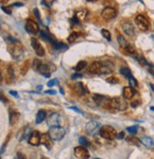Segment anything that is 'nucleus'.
Wrapping results in <instances>:
<instances>
[{
	"mask_svg": "<svg viewBox=\"0 0 154 159\" xmlns=\"http://www.w3.org/2000/svg\"><path fill=\"white\" fill-rule=\"evenodd\" d=\"M8 51L15 61H21L25 55V49L23 46L19 43V41L15 42H9L8 45Z\"/></svg>",
	"mask_w": 154,
	"mask_h": 159,
	"instance_id": "1",
	"label": "nucleus"
},
{
	"mask_svg": "<svg viewBox=\"0 0 154 159\" xmlns=\"http://www.w3.org/2000/svg\"><path fill=\"white\" fill-rule=\"evenodd\" d=\"M100 136L107 140H113L117 137V131L110 125H104L99 131Z\"/></svg>",
	"mask_w": 154,
	"mask_h": 159,
	"instance_id": "2",
	"label": "nucleus"
},
{
	"mask_svg": "<svg viewBox=\"0 0 154 159\" xmlns=\"http://www.w3.org/2000/svg\"><path fill=\"white\" fill-rule=\"evenodd\" d=\"M49 135L53 141H61L66 135V129L61 126H52L49 130Z\"/></svg>",
	"mask_w": 154,
	"mask_h": 159,
	"instance_id": "3",
	"label": "nucleus"
},
{
	"mask_svg": "<svg viewBox=\"0 0 154 159\" xmlns=\"http://www.w3.org/2000/svg\"><path fill=\"white\" fill-rule=\"evenodd\" d=\"M93 101L96 103V105L107 109V110H111L112 109L111 98H109L108 97L100 95V94H94L93 95Z\"/></svg>",
	"mask_w": 154,
	"mask_h": 159,
	"instance_id": "4",
	"label": "nucleus"
},
{
	"mask_svg": "<svg viewBox=\"0 0 154 159\" xmlns=\"http://www.w3.org/2000/svg\"><path fill=\"white\" fill-rule=\"evenodd\" d=\"M111 106L112 109L118 111H125L128 108V102H126V98H122L120 97L112 98H111Z\"/></svg>",
	"mask_w": 154,
	"mask_h": 159,
	"instance_id": "5",
	"label": "nucleus"
},
{
	"mask_svg": "<svg viewBox=\"0 0 154 159\" xmlns=\"http://www.w3.org/2000/svg\"><path fill=\"white\" fill-rule=\"evenodd\" d=\"M56 69L55 65L53 64H45V63H42L41 65L39 66V68H38L37 72L40 73L41 75L45 76V77H51V74L52 72H53L54 70Z\"/></svg>",
	"mask_w": 154,
	"mask_h": 159,
	"instance_id": "6",
	"label": "nucleus"
},
{
	"mask_svg": "<svg viewBox=\"0 0 154 159\" xmlns=\"http://www.w3.org/2000/svg\"><path fill=\"white\" fill-rule=\"evenodd\" d=\"M135 24L143 31H146L149 28V21L145 15H142V14L137 15L135 17Z\"/></svg>",
	"mask_w": 154,
	"mask_h": 159,
	"instance_id": "7",
	"label": "nucleus"
},
{
	"mask_svg": "<svg viewBox=\"0 0 154 159\" xmlns=\"http://www.w3.org/2000/svg\"><path fill=\"white\" fill-rule=\"evenodd\" d=\"M101 129V124L95 120H91L87 123L86 125V132L89 135H94L96 133H98Z\"/></svg>",
	"mask_w": 154,
	"mask_h": 159,
	"instance_id": "8",
	"label": "nucleus"
},
{
	"mask_svg": "<svg viewBox=\"0 0 154 159\" xmlns=\"http://www.w3.org/2000/svg\"><path fill=\"white\" fill-rule=\"evenodd\" d=\"M74 155L76 158H79V159H87V158H90V153L88 151V149L85 146H79V147H76L74 149Z\"/></svg>",
	"mask_w": 154,
	"mask_h": 159,
	"instance_id": "9",
	"label": "nucleus"
},
{
	"mask_svg": "<svg viewBox=\"0 0 154 159\" xmlns=\"http://www.w3.org/2000/svg\"><path fill=\"white\" fill-rule=\"evenodd\" d=\"M101 16L106 20H111L117 16V12L116 9L111 7H107L101 12Z\"/></svg>",
	"mask_w": 154,
	"mask_h": 159,
	"instance_id": "10",
	"label": "nucleus"
},
{
	"mask_svg": "<svg viewBox=\"0 0 154 159\" xmlns=\"http://www.w3.org/2000/svg\"><path fill=\"white\" fill-rule=\"evenodd\" d=\"M60 121H61V116L58 113H52L47 117V124L50 127L58 126L60 124Z\"/></svg>",
	"mask_w": 154,
	"mask_h": 159,
	"instance_id": "11",
	"label": "nucleus"
},
{
	"mask_svg": "<svg viewBox=\"0 0 154 159\" xmlns=\"http://www.w3.org/2000/svg\"><path fill=\"white\" fill-rule=\"evenodd\" d=\"M31 44H32V46L34 49V51H35V53H36L37 56H44V54H45V49L41 46L40 42H38L37 39H35L34 37H32V39H31Z\"/></svg>",
	"mask_w": 154,
	"mask_h": 159,
	"instance_id": "12",
	"label": "nucleus"
},
{
	"mask_svg": "<svg viewBox=\"0 0 154 159\" xmlns=\"http://www.w3.org/2000/svg\"><path fill=\"white\" fill-rule=\"evenodd\" d=\"M25 28H26V31L28 32L33 33V34L39 32V26H38V24L35 21H33V20H31V19H29L27 21Z\"/></svg>",
	"mask_w": 154,
	"mask_h": 159,
	"instance_id": "13",
	"label": "nucleus"
},
{
	"mask_svg": "<svg viewBox=\"0 0 154 159\" xmlns=\"http://www.w3.org/2000/svg\"><path fill=\"white\" fill-rule=\"evenodd\" d=\"M73 89H74V92L77 95H78V96H84L86 94H89L90 93L89 89L87 88V86L83 83H81V82L76 83L73 85Z\"/></svg>",
	"mask_w": 154,
	"mask_h": 159,
	"instance_id": "14",
	"label": "nucleus"
},
{
	"mask_svg": "<svg viewBox=\"0 0 154 159\" xmlns=\"http://www.w3.org/2000/svg\"><path fill=\"white\" fill-rule=\"evenodd\" d=\"M29 143L32 146H38L41 143V135L38 131H33L31 133L30 136H29Z\"/></svg>",
	"mask_w": 154,
	"mask_h": 159,
	"instance_id": "15",
	"label": "nucleus"
},
{
	"mask_svg": "<svg viewBox=\"0 0 154 159\" xmlns=\"http://www.w3.org/2000/svg\"><path fill=\"white\" fill-rule=\"evenodd\" d=\"M122 28H123V31L125 32V34H127L128 36L129 37H132L135 35V31H134V27L131 23L129 22H127L123 24L122 26Z\"/></svg>",
	"mask_w": 154,
	"mask_h": 159,
	"instance_id": "16",
	"label": "nucleus"
},
{
	"mask_svg": "<svg viewBox=\"0 0 154 159\" xmlns=\"http://www.w3.org/2000/svg\"><path fill=\"white\" fill-rule=\"evenodd\" d=\"M39 36H40V38L43 40L44 42L51 43V44H52V45L56 43L55 38H54L52 34L48 33V32H46V31H39Z\"/></svg>",
	"mask_w": 154,
	"mask_h": 159,
	"instance_id": "17",
	"label": "nucleus"
},
{
	"mask_svg": "<svg viewBox=\"0 0 154 159\" xmlns=\"http://www.w3.org/2000/svg\"><path fill=\"white\" fill-rule=\"evenodd\" d=\"M135 95V90L132 86H125L123 88V97L126 99H131Z\"/></svg>",
	"mask_w": 154,
	"mask_h": 159,
	"instance_id": "18",
	"label": "nucleus"
},
{
	"mask_svg": "<svg viewBox=\"0 0 154 159\" xmlns=\"http://www.w3.org/2000/svg\"><path fill=\"white\" fill-rule=\"evenodd\" d=\"M114 71V65L110 62H105L102 64L101 74H110Z\"/></svg>",
	"mask_w": 154,
	"mask_h": 159,
	"instance_id": "19",
	"label": "nucleus"
},
{
	"mask_svg": "<svg viewBox=\"0 0 154 159\" xmlns=\"http://www.w3.org/2000/svg\"><path fill=\"white\" fill-rule=\"evenodd\" d=\"M101 67H102V64L101 63L93 62L92 64H90L89 65L88 72H90L91 74H99L101 72Z\"/></svg>",
	"mask_w": 154,
	"mask_h": 159,
	"instance_id": "20",
	"label": "nucleus"
},
{
	"mask_svg": "<svg viewBox=\"0 0 154 159\" xmlns=\"http://www.w3.org/2000/svg\"><path fill=\"white\" fill-rule=\"evenodd\" d=\"M52 141H53V140L52 139V137H51V135H49V133H48V134H44L43 135H41V143H42L45 147H47L48 150H51L52 147Z\"/></svg>",
	"mask_w": 154,
	"mask_h": 159,
	"instance_id": "21",
	"label": "nucleus"
},
{
	"mask_svg": "<svg viewBox=\"0 0 154 159\" xmlns=\"http://www.w3.org/2000/svg\"><path fill=\"white\" fill-rule=\"evenodd\" d=\"M19 119H20V114L18 112H15V111H10V117H9V120H10V124L12 126L13 125H15L18 123Z\"/></svg>",
	"mask_w": 154,
	"mask_h": 159,
	"instance_id": "22",
	"label": "nucleus"
},
{
	"mask_svg": "<svg viewBox=\"0 0 154 159\" xmlns=\"http://www.w3.org/2000/svg\"><path fill=\"white\" fill-rule=\"evenodd\" d=\"M140 142L148 149H151L154 146V142L152 140V138L149 136H142L140 138Z\"/></svg>",
	"mask_w": 154,
	"mask_h": 159,
	"instance_id": "23",
	"label": "nucleus"
},
{
	"mask_svg": "<svg viewBox=\"0 0 154 159\" xmlns=\"http://www.w3.org/2000/svg\"><path fill=\"white\" fill-rule=\"evenodd\" d=\"M47 118V113L45 110H39L36 114V117H35V122L36 124H40L41 122H43L45 119Z\"/></svg>",
	"mask_w": 154,
	"mask_h": 159,
	"instance_id": "24",
	"label": "nucleus"
},
{
	"mask_svg": "<svg viewBox=\"0 0 154 159\" xmlns=\"http://www.w3.org/2000/svg\"><path fill=\"white\" fill-rule=\"evenodd\" d=\"M7 80H8V83H13V80H14V71H13V68L12 67V65H9L7 68Z\"/></svg>",
	"mask_w": 154,
	"mask_h": 159,
	"instance_id": "25",
	"label": "nucleus"
},
{
	"mask_svg": "<svg viewBox=\"0 0 154 159\" xmlns=\"http://www.w3.org/2000/svg\"><path fill=\"white\" fill-rule=\"evenodd\" d=\"M53 48L56 51H66L67 49L69 48V46L66 45L64 43H58L56 42L55 44H53Z\"/></svg>",
	"mask_w": 154,
	"mask_h": 159,
	"instance_id": "26",
	"label": "nucleus"
},
{
	"mask_svg": "<svg viewBox=\"0 0 154 159\" xmlns=\"http://www.w3.org/2000/svg\"><path fill=\"white\" fill-rule=\"evenodd\" d=\"M117 41H118L119 46H120L123 49H125V48H126L128 46L130 45V44L127 41V40L125 39V37L122 36V35H118V36H117Z\"/></svg>",
	"mask_w": 154,
	"mask_h": 159,
	"instance_id": "27",
	"label": "nucleus"
},
{
	"mask_svg": "<svg viewBox=\"0 0 154 159\" xmlns=\"http://www.w3.org/2000/svg\"><path fill=\"white\" fill-rule=\"evenodd\" d=\"M120 73H121L125 78H127V79H129V78H130V77L132 76V73H131V71H130V69L128 68V67H121Z\"/></svg>",
	"mask_w": 154,
	"mask_h": 159,
	"instance_id": "28",
	"label": "nucleus"
},
{
	"mask_svg": "<svg viewBox=\"0 0 154 159\" xmlns=\"http://www.w3.org/2000/svg\"><path fill=\"white\" fill-rule=\"evenodd\" d=\"M87 15H88V12L86 11V9H84V11H79V12H77L76 13H75V16L78 18L80 21L81 20H84V19H86V17H87Z\"/></svg>",
	"mask_w": 154,
	"mask_h": 159,
	"instance_id": "29",
	"label": "nucleus"
},
{
	"mask_svg": "<svg viewBox=\"0 0 154 159\" xmlns=\"http://www.w3.org/2000/svg\"><path fill=\"white\" fill-rule=\"evenodd\" d=\"M125 50H126V53L129 54V55H131V56H134L136 54V50H135V47H134L133 46L129 45L126 48H125Z\"/></svg>",
	"mask_w": 154,
	"mask_h": 159,
	"instance_id": "30",
	"label": "nucleus"
},
{
	"mask_svg": "<svg viewBox=\"0 0 154 159\" xmlns=\"http://www.w3.org/2000/svg\"><path fill=\"white\" fill-rule=\"evenodd\" d=\"M86 66H87V62L86 61H81L76 65V66L74 67V70L75 71H81Z\"/></svg>",
	"mask_w": 154,
	"mask_h": 159,
	"instance_id": "31",
	"label": "nucleus"
},
{
	"mask_svg": "<svg viewBox=\"0 0 154 159\" xmlns=\"http://www.w3.org/2000/svg\"><path fill=\"white\" fill-rule=\"evenodd\" d=\"M80 36H81V33L80 32H72V33L70 34V36L68 38V41L70 43H73L75 40L78 38V37H80Z\"/></svg>",
	"mask_w": 154,
	"mask_h": 159,
	"instance_id": "32",
	"label": "nucleus"
},
{
	"mask_svg": "<svg viewBox=\"0 0 154 159\" xmlns=\"http://www.w3.org/2000/svg\"><path fill=\"white\" fill-rule=\"evenodd\" d=\"M138 131V126L137 125H133L130 127H127V132H129L131 135H134L137 134Z\"/></svg>",
	"mask_w": 154,
	"mask_h": 159,
	"instance_id": "33",
	"label": "nucleus"
},
{
	"mask_svg": "<svg viewBox=\"0 0 154 159\" xmlns=\"http://www.w3.org/2000/svg\"><path fill=\"white\" fill-rule=\"evenodd\" d=\"M101 33H102L103 37L105 39H107L108 41H110V40H111V34H110V32L108 31V29H102Z\"/></svg>",
	"mask_w": 154,
	"mask_h": 159,
	"instance_id": "34",
	"label": "nucleus"
},
{
	"mask_svg": "<svg viewBox=\"0 0 154 159\" xmlns=\"http://www.w3.org/2000/svg\"><path fill=\"white\" fill-rule=\"evenodd\" d=\"M136 59H137L138 63L140 64V65H142V66L149 65H148V61H147V60H146L145 58H144L143 56H139V57H136Z\"/></svg>",
	"mask_w": 154,
	"mask_h": 159,
	"instance_id": "35",
	"label": "nucleus"
},
{
	"mask_svg": "<svg viewBox=\"0 0 154 159\" xmlns=\"http://www.w3.org/2000/svg\"><path fill=\"white\" fill-rule=\"evenodd\" d=\"M42 63H43V62L40 61V60L35 59L34 61H33V70H34V71H37L38 68H39V66L41 65Z\"/></svg>",
	"mask_w": 154,
	"mask_h": 159,
	"instance_id": "36",
	"label": "nucleus"
},
{
	"mask_svg": "<svg viewBox=\"0 0 154 159\" xmlns=\"http://www.w3.org/2000/svg\"><path fill=\"white\" fill-rule=\"evenodd\" d=\"M107 82L110 84H117L120 83V80L117 77H110L107 79Z\"/></svg>",
	"mask_w": 154,
	"mask_h": 159,
	"instance_id": "37",
	"label": "nucleus"
},
{
	"mask_svg": "<svg viewBox=\"0 0 154 159\" xmlns=\"http://www.w3.org/2000/svg\"><path fill=\"white\" fill-rule=\"evenodd\" d=\"M79 143H80V145H82V146H85V147H89L90 144V141L88 140V139H87L85 136H81L80 138H79Z\"/></svg>",
	"mask_w": 154,
	"mask_h": 159,
	"instance_id": "38",
	"label": "nucleus"
},
{
	"mask_svg": "<svg viewBox=\"0 0 154 159\" xmlns=\"http://www.w3.org/2000/svg\"><path fill=\"white\" fill-rule=\"evenodd\" d=\"M127 140H128L129 143L134 144V145H136V146H138V145H139V142H140V139H137L136 137H133V136H129V137H128V138H127Z\"/></svg>",
	"mask_w": 154,
	"mask_h": 159,
	"instance_id": "39",
	"label": "nucleus"
},
{
	"mask_svg": "<svg viewBox=\"0 0 154 159\" xmlns=\"http://www.w3.org/2000/svg\"><path fill=\"white\" fill-rule=\"evenodd\" d=\"M128 80H129V85H130V86H132V87H134V88L138 86V83H137V81H136V79L134 78L133 76H131V77L129 78Z\"/></svg>",
	"mask_w": 154,
	"mask_h": 159,
	"instance_id": "40",
	"label": "nucleus"
},
{
	"mask_svg": "<svg viewBox=\"0 0 154 159\" xmlns=\"http://www.w3.org/2000/svg\"><path fill=\"white\" fill-rule=\"evenodd\" d=\"M28 70H29V62L27 61V62H25L24 65L21 66L20 71H21V74H22V75H25V74L28 72Z\"/></svg>",
	"mask_w": 154,
	"mask_h": 159,
	"instance_id": "41",
	"label": "nucleus"
},
{
	"mask_svg": "<svg viewBox=\"0 0 154 159\" xmlns=\"http://www.w3.org/2000/svg\"><path fill=\"white\" fill-rule=\"evenodd\" d=\"M59 83H58V81H57L56 79H53V80H51V81H49L47 83V85L49 86V87H52L53 85H55V84H58Z\"/></svg>",
	"mask_w": 154,
	"mask_h": 159,
	"instance_id": "42",
	"label": "nucleus"
},
{
	"mask_svg": "<svg viewBox=\"0 0 154 159\" xmlns=\"http://www.w3.org/2000/svg\"><path fill=\"white\" fill-rule=\"evenodd\" d=\"M33 14L34 16L36 17V19L38 20L39 22H41V17H40V13H39V11H38V9H33Z\"/></svg>",
	"mask_w": 154,
	"mask_h": 159,
	"instance_id": "43",
	"label": "nucleus"
},
{
	"mask_svg": "<svg viewBox=\"0 0 154 159\" xmlns=\"http://www.w3.org/2000/svg\"><path fill=\"white\" fill-rule=\"evenodd\" d=\"M2 9H3V11H4L6 13H8V14H11V13H12V11H11V9H10V8H7V7L2 6Z\"/></svg>",
	"mask_w": 154,
	"mask_h": 159,
	"instance_id": "44",
	"label": "nucleus"
},
{
	"mask_svg": "<svg viewBox=\"0 0 154 159\" xmlns=\"http://www.w3.org/2000/svg\"><path fill=\"white\" fill-rule=\"evenodd\" d=\"M83 77V75L82 74H79V73H75V74H73L72 76H71V79L72 80H75V79H78V78H82Z\"/></svg>",
	"mask_w": 154,
	"mask_h": 159,
	"instance_id": "45",
	"label": "nucleus"
},
{
	"mask_svg": "<svg viewBox=\"0 0 154 159\" xmlns=\"http://www.w3.org/2000/svg\"><path fill=\"white\" fill-rule=\"evenodd\" d=\"M69 109H71V110H74L75 112L79 113V114H83V113H82V111H80L79 109L77 108V107H75V106H71V107H69Z\"/></svg>",
	"mask_w": 154,
	"mask_h": 159,
	"instance_id": "46",
	"label": "nucleus"
},
{
	"mask_svg": "<svg viewBox=\"0 0 154 159\" xmlns=\"http://www.w3.org/2000/svg\"><path fill=\"white\" fill-rule=\"evenodd\" d=\"M139 104H140V102H139L138 101H136V102H133L131 103V107L135 108V107H137V106H138Z\"/></svg>",
	"mask_w": 154,
	"mask_h": 159,
	"instance_id": "47",
	"label": "nucleus"
},
{
	"mask_svg": "<svg viewBox=\"0 0 154 159\" xmlns=\"http://www.w3.org/2000/svg\"><path fill=\"white\" fill-rule=\"evenodd\" d=\"M46 94H51V95H55L56 94V91L55 90H47L45 91Z\"/></svg>",
	"mask_w": 154,
	"mask_h": 159,
	"instance_id": "48",
	"label": "nucleus"
},
{
	"mask_svg": "<svg viewBox=\"0 0 154 159\" xmlns=\"http://www.w3.org/2000/svg\"><path fill=\"white\" fill-rule=\"evenodd\" d=\"M124 136H125V133H124V132H120V134L117 135V138H119V139L124 138Z\"/></svg>",
	"mask_w": 154,
	"mask_h": 159,
	"instance_id": "49",
	"label": "nucleus"
},
{
	"mask_svg": "<svg viewBox=\"0 0 154 159\" xmlns=\"http://www.w3.org/2000/svg\"><path fill=\"white\" fill-rule=\"evenodd\" d=\"M10 94H11L12 96H13V97H15V98H18L17 92H15V91H10Z\"/></svg>",
	"mask_w": 154,
	"mask_h": 159,
	"instance_id": "50",
	"label": "nucleus"
},
{
	"mask_svg": "<svg viewBox=\"0 0 154 159\" xmlns=\"http://www.w3.org/2000/svg\"><path fill=\"white\" fill-rule=\"evenodd\" d=\"M14 6H16V7H22L23 6V3H14Z\"/></svg>",
	"mask_w": 154,
	"mask_h": 159,
	"instance_id": "51",
	"label": "nucleus"
},
{
	"mask_svg": "<svg viewBox=\"0 0 154 159\" xmlns=\"http://www.w3.org/2000/svg\"><path fill=\"white\" fill-rule=\"evenodd\" d=\"M17 158H25V156H22V154H20V153H17V156H16Z\"/></svg>",
	"mask_w": 154,
	"mask_h": 159,
	"instance_id": "52",
	"label": "nucleus"
},
{
	"mask_svg": "<svg viewBox=\"0 0 154 159\" xmlns=\"http://www.w3.org/2000/svg\"><path fill=\"white\" fill-rule=\"evenodd\" d=\"M148 71H149V73H150L151 75H153V76H154V70H152V69H149Z\"/></svg>",
	"mask_w": 154,
	"mask_h": 159,
	"instance_id": "53",
	"label": "nucleus"
},
{
	"mask_svg": "<svg viewBox=\"0 0 154 159\" xmlns=\"http://www.w3.org/2000/svg\"><path fill=\"white\" fill-rule=\"evenodd\" d=\"M87 1H88V2H96L97 0H87Z\"/></svg>",
	"mask_w": 154,
	"mask_h": 159,
	"instance_id": "54",
	"label": "nucleus"
},
{
	"mask_svg": "<svg viewBox=\"0 0 154 159\" xmlns=\"http://www.w3.org/2000/svg\"><path fill=\"white\" fill-rule=\"evenodd\" d=\"M150 109H151V110H152V111H154V107H151Z\"/></svg>",
	"mask_w": 154,
	"mask_h": 159,
	"instance_id": "55",
	"label": "nucleus"
}]
</instances>
